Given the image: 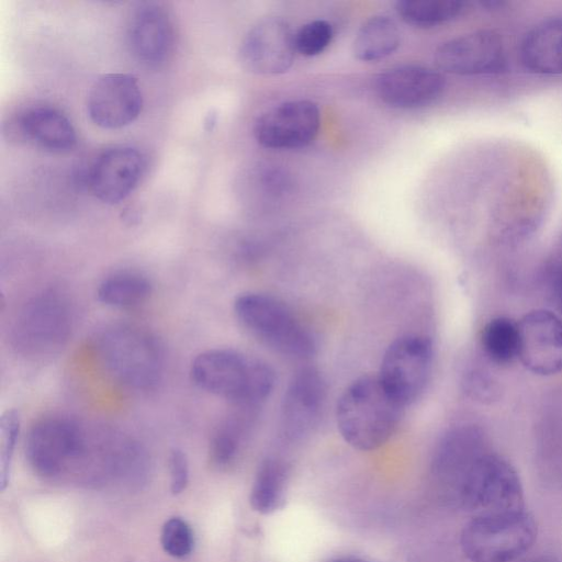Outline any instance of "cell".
I'll list each match as a JSON object with an SVG mask.
<instances>
[{
    "label": "cell",
    "instance_id": "31",
    "mask_svg": "<svg viewBox=\"0 0 562 562\" xmlns=\"http://www.w3.org/2000/svg\"><path fill=\"white\" fill-rule=\"evenodd\" d=\"M464 392L481 403H491L498 397L497 382L482 368L468 370L462 381Z\"/></svg>",
    "mask_w": 562,
    "mask_h": 562
},
{
    "label": "cell",
    "instance_id": "24",
    "mask_svg": "<svg viewBox=\"0 0 562 562\" xmlns=\"http://www.w3.org/2000/svg\"><path fill=\"white\" fill-rule=\"evenodd\" d=\"M236 408L237 412L224 420L212 438L211 457L218 465H225L236 457L244 437L255 422L258 407Z\"/></svg>",
    "mask_w": 562,
    "mask_h": 562
},
{
    "label": "cell",
    "instance_id": "10",
    "mask_svg": "<svg viewBox=\"0 0 562 562\" xmlns=\"http://www.w3.org/2000/svg\"><path fill=\"white\" fill-rule=\"evenodd\" d=\"M319 126L321 113L314 102L292 100L261 113L255 122L254 135L266 148H301L315 139Z\"/></svg>",
    "mask_w": 562,
    "mask_h": 562
},
{
    "label": "cell",
    "instance_id": "34",
    "mask_svg": "<svg viewBox=\"0 0 562 562\" xmlns=\"http://www.w3.org/2000/svg\"><path fill=\"white\" fill-rule=\"evenodd\" d=\"M328 562H374L372 560H368V559H363V558H359V557H339V558H335Z\"/></svg>",
    "mask_w": 562,
    "mask_h": 562
},
{
    "label": "cell",
    "instance_id": "6",
    "mask_svg": "<svg viewBox=\"0 0 562 562\" xmlns=\"http://www.w3.org/2000/svg\"><path fill=\"white\" fill-rule=\"evenodd\" d=\"M453 505L477 515L520 510L519 476L507 460L488 450L471 469Z\"/></svg>",
    "mask_w": 562,
    "mask_h": 562
},
{
    "label": "cell",
    "instance_id": "15",
    "mask_svg": "<svg viewBox=\"0 0 562 562\" xmlns=\"http://www.w3.org/2000/svg\"><path fill=\"white\" fill-rule=\"evenodd\" d=\"M144 166V158L136 148L112 147L104 150L93 162L87 175V184L100 201L116 204L135 189Z\"/></svg>",
    "mask_w": 562,
    "mask_h": 562
},
{
    "label": "cell",
    "instance_id": "9",
    "mask_svg": "<svg viewBox=\"0 0 562 562\" xmlns=\"http://www.w3.org/2000/svg\"><path fill=\"white\" fill-rule=\"evenodd\" d=\"M483 431L475 425H459L439 440L431 460L434 483L445 501L453 502L482 454L488 451Z\"/></svg>",
    "mask_w": 562,
    "mask_h": 562
},
{
    "label": "cell",
    "instance_id": "20",
    "mask_svg": "<svg viewBox=\"0 0 562 562\" xmlns=\"http://www.w3.org/2000/svg\"><path fill=\"white\" fill-rule=\"evenodd\" d=\"M524 66L536 74H562V18L543 20L535 25L520 45Z\"/></svg>",
    "mask_w": 562,
    "mask_h": 562
},
{
    "label": "cell",
    "instance_id": "21",
    "mask_svg": "<svg viewBox=\"0 0 562 562\" xmlns=\"http://www.w3.org/2000/svg\"><path fill=\"white\" fill-rule=\"evenodd\" d=\"M18 124L26 138L50 151H67L77 142L76 131L69 119L54 108H30L20 115Z\"/></svg>",
    "mask_w": 562,
    "mask_h": 562
},
{
    "label": "cell",
    "instance_id": "7",
    "mask_svg": "<svg viewBox=\"0 0 562 562\" xmlns=\"http://www.w3.org/2000/svg\"><path fill=\"white\" fill-rule=\"evenodd\" d=\"M431 340L418 334H407L386 348L380 366L379 380L404 407L424 392L432 369Z\"/></svg>",
    "mask_w": 562,
    "mask_h": 562
},
{
    "label": "cell",
    "instance_id": "27",
    "mask_svg": "<svg viewBox=\"0 0 562 562\" xmlns=\"http://www.w3.org/2000/svg\"><path fill=\"white\" fill-rule=\"evenodd\" d=\"M481 347L486 358L496 364H508L518 358V323L504 316L488 321L481 333Z\"/></svg>",
    "mask_w": 562,
    "mask_h": 562
},
{
    "label": "cell",
    "instance_id": "8",
    "mask_svg": "<svg viewBox=\"0 0 562 562\" xmlns=\"http://www.w3.org/2000/svg\"><path fill=\"white\" fill-rule=\"evenodd\" d=\"M86 431L74 419L48 416L30 429L25 453L31 468L40 475L50 477L60 473L85 450Z\"/></svg>",
    "mask_w": 562,
    "mask_h": 562
},
{
    "label": "cell",
    "instance_id": "12",
    "mask_svg": "<svg viewBox=\"0 0 562 562\" xmlns=\"http://www.w3.org/2000/svg\"><path fill=\"white\" fill-rule=\"evenodd\" d=\"M434 58L439 69L460 76L494 74L505 65L502 38L490 30L467 33L443 42L437 47Z\"/></svg>",
    "mask_w": 562,
    "mask_h": 562
},
{
    "label": "cell",
    "instance_id": "25",
    "mask_svg": "<svg viewBox=\"0 0 562 562\" xmlns=\"http://www.w3.org/2000/svg\"><path fill=\"white\" fill-rule=\"evenodd\" d=\"M151 292L149 280L135 272H119L98 286V300L113 307H131L144 302Z\"/></svg>",
    "mask_w": 562,
    "mask_h": 562
},
{
    "label": "cell",
    "instance_id": "33",
    "mask_svg": "<svg viewBox=\"0 0 562 562\" xmlns=\"http://www.w3.org/2000/svg\"><path fill=\"white\" fill-rule=\"evenodd\" d=\"M550 294L555 307L562 313V265L555 266L549 278Z\"/></svg>",
    "mask_w": 562,
    "mask_h": 562
},
{
    "label": "cell",
    "instance_id": "23",
    "mask_svg": "<svg viewBox=\"0 0 562 562\" xmlns=\"http://www.w3.org/2000/svg\"><path fill=\"white\" fill-rule=\"evenodd\" d=\"M288 468L281 460L269 458L259 467L250 493L254 510L267 515L285 504Z\"/></svg>",
    "mask_w": 562,
    "mask_h": 562
},
{
    "label": "cell",
    "instance_id": "30",
    "mask_svg": "<svg viewBox=\"0 0 562 562\" xmlns=\"http://www.w3.org/2000/svg\"><path fill=\"white\" fill-rule=\"evenodd\" d=\"M160 540L165 552L173 558L189 555L194 544L191 527L179 517H172L165 522Z\"/></svg>",
    "mask_w": 562,
    "mask_h": 562
},
{
    "label": "cell",
    "instance_id": "14",
    "mask_svg": "<svg viewBox=\"0 0 562 562\" xmlns=\"http://www.w3.org/2000/svg\"><path fill=\"white\" fill-rule=\"evenodd\" d=\"M143 108L137 79L128 74H106L94 81L87 98L91 121L106 130H116L134 122Z\"/></svg>",
    "mask_w": 562,
    "mask_h": 562
},
{
    "label": "cell",
    "instance_id": "28",
    "mask_svg": "<svg viewBox=\"0 0 562 562\" xmlns=\"http://www.w3.org/2000/svg\"><path fill=\"white\" fill-rule=\"evenodd\" d=\"M333 34V26L327 21H311L294 33L295 50L304 56L318 55L330 44Z\"/></svg>",
    "mask_w": 562,
    "mask_h": 562
},
{
    "label": "cell",
    "instance_id": "18",
    "mask_svg": "<svg viewBox=\"0 0 562 562\" xmlns=\"http://www.w3.org/2000/svg\"><path fill=\"white\" fill-rule=\"evenodd\" d=\"M127 42L139 63L148 67L161 65L173 46V27L167 11L156 2L137 3L128 18Z\"/></svg>",
    "mask_w": 562,
    "mask_h": 562
},
{
    "label": "cell",
    "instance_id": "13",
    "mask_svg": "<svg viewBox=\"0 0 562 562\" xmlns=\"http://www.w3.org/2000/svg\"><path fill=\"white\" fill-rule=\"evenodd\" d=\"M518 358L537 375L562 371V319L548 310H535L518 322Z\"/></svg>",
    "mask_w": 562,
    "mask_h": 562
},
{
    "label": "cell",
    "instance_id": "29",
    "mask_svg": "<svg viewBox=\"0 0 562 562\" xmlns=\"http://www.w3.org/2000/svg\"><path fill=\"white\" fill-rule=\"evenodd\" d=\"M20 432V415L15 409L4 412L0 418V484H8L13 452Z\"/></svg>",
    "mask_w": 562,
    "mask_h": 562
},
{
    "label": "cell",
    "instance_id": "19",
    "mask_svg": "<svg viewBox=\"0 0 562 562\" xmlns=\"http://www.w3.org/2000/svg\"><path fill=\"white\" fill-rule=\"evenodd\" d=\"M69 313L63 300L45 294L22 311L15 327L18 342L30 351L58 347L69 331Z\"/></svg>",
    "mask_w": 562,
    "mask_h": 562
},
{
    "label": "cell",
    "instance_id": "2",
    "mask_svg": "<svg viewBox=\"0 0 562 562\" xmlns=\"http://www.w3.org/2000/svg\"><path fill=\"white\" fill-rule=\"evenodd\" d=\"M190 374L196 386L235 406H260L276 382L274 371L265 361L223 348L199 353L191 363Z\"/></svg>",
    "mask_w": 562,
    "mask_h": 562
},
{
    "label": "cell",
    "instance_id": "5",
    "mask_svg": "<svg viewBox=\"0 0 562 562\" xmlns=\"http://www.w3.org/2000/svg\"><path fill=\"white\" fill-rule=\"evenodd\" d=\"M537 525L524 509L476 515L461 533L460 544L472 562H512L533 544Z\"/></svg>",
    "mask_w": 562,
    "mask_h": 562
},
{
    "label": "cell",
    "instance_id": "22",
    "mask_svg": "<svg viewBox=\"0 0 562 562\" xmlns=\"http://www.w3.org/2000/svg\"><path fill=\"white\" fill-rule=\"evenodd\" d=\"M401 43V32L394 20L375 15L367 20L356 34L352 50L362 61H376L393 54Z\"/></svg>",
    "mask_w": 562,
    "mask_h": 562
},
{
    "label": "cell",
    "instance_id": "26",
    "mask_svg": "<svg viewBox=\"0 0 562 562\" xmlns=\"http://www.w3.org/2000/svg\"><path fill=\"white\" fill-rule=\"evenodd\" d=\"M467 3L458 0H402L396 12L407 24L432 27L454 20L463 13Z\"/></svg>",
    "mask_w": 562,
    "mask_h": 562
},
{
    "label": "cell",
    "instance_id": "3",
    "mask_svg": "<svg viewBox=\"0 0 562 562\" xmlns=\"http://www.w3.org/2000/svg\"><path fill=\"white\" fill-rule=\"evenodd\" d=\"M241 326L262 345L293 359H306L316 350L312 333L283 302L269 294L246 292L234 301Z\"/></svg>",
    "mask_w": 562,
    "mask_h": 562
},
{
    "label": "cell",
    "instance_id": "4",
    "mask_svg": "<svg viewBox=\"0 0 562 562\" xmlns=\"http://www.w3.org/2000/svg\"><path fill=\"white\" fill-rule=\"evenodd\" d=\"M97 344L106 371L123 385L148 390L159 382L164 352L147 330L127 324L112 325L102 331Z\"/></svg>",
    "mask_w": 562,
    "mask_h": 562
},
{
    "label": "cell",
    "instance_id": "11",
    "mask_svg": "<svg viewBox=\"0 0 562 562\" xmlns=\"http://www.w3.org/2000/svg\"><path fill=\"white\" fill-rule=\"evenodd\" d=\"M294 33L289 23L278 16L258 21L245 35L239 59L245 69L256 75L285 72L295 56Z\"/></svg>",
    "mask_w": 562,
    "mask_h": 562
},
{
    "label": "cell",
    "instance_id": "16",
    "mask_svg": "<svg viewBox=\"0 0 562 562\" xmlns=\"http://www.w3.org/2000/svg\"><path fill=\"white\" fill-rule=\"evenodd\" d=\"M327 385L318 370L304 368L290 380L284 392L280 423L283 432L291 437L308 432L323 414Z\"/></svg>",
    "mask_w": 562,
    "mask_h": 562
},
{
    "label": "cell",
    "instance_id": "32",
    "mask_svg": "<svg viewBox=\"0 0 562 562\" xmlns=\"http://www.w3.org/2000/svg\"><path fill=\"white\" fill-rule=\"evenodd\" d=\"M170 487L172 494H180L187 486L189 480V465L184 452L175 448L170 453Z\"/></svg>",
    "mask_w": 562,
    "mask_h": 562
},
{
    "label": "cell",
    "instance_id": "1",
    "mask_svg": "<svg viewBox=\"0 0 562 562\" xmlns=\"http://www.w3.org/2000/svg\"><path fill=\"white\" fill-rule=\"evenodd\" d=\"M404 406L383 386L378 375H363L349 384L336 405V423L351 447L370 451L396 431Z\"/></svg>",
    "mask_w": 562,
    "mask_h": 562
},
{
    "label": "cell",
    "instance_id": "17",
    "mask_svg": "<svg viewBox=\"0 0 562 562\" xmlns=\"http://www.w3.org/2000/svg\"><path fill=\"white\" fill-rule=\"evenodd\" d=\"M445 89V78L434 69L404 65L381 72L375 79L379 98L390 106L416 109L436 101Z\"/></svg>",
    "mask_w": 562,
    "mask_h": 562
},
{
    "label": "cell",
    "instance_id": "35",
    "mask_svg": "<svg viewBox=\"0 0 562 562\" xmlns=\"http://www.w3.org/2000/svg\"><path fill=\"white\" fill-rule=\"evenodd\" d=\"M527 562H561L559 559L554 557H539Z\"/></svg>",
    "mask_w": 562,
    "mask_h": 562
}]
</instances>
